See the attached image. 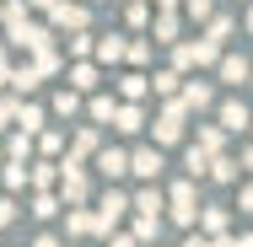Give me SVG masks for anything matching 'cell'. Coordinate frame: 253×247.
I'll return each instance as SVG.
<instances>
[{
  "instance_id": "obj_39",
  "label": "cell",
  "mask_w": 253,
  "mask_h": 247,
  "mask_svg": "<svg viewBox=\"0 0 253 247\" xmlns=\"http://www.w3.org/2000/svg\"><path fill=\"white\" fill-rule=\"evenodd\" d=\"M27 22V5L22 0H5V27H22Z\"/></svg>"
},
{
  "instance_id": "obj_56",
  "label": "cell",
  "mask_w": 253,
  "mask_h": 247,
  "mask_svg": "<svg viewBox=\"0 0 253 247\" xmlns=\"http://www.w3.org/2000/svg\"><path fill=\"white\" fill-rule=\"evenodd\" d=\"M0 167H5V156H0Z\"/></svg>"
},
{
  "instance_id": "obj_21",
  "label": "cell",
  "mask_w": 253,
  "mask_h": 247,
  "mask_svg": "<svg viewBox=\"0 0 253 247\" xmlns=\"http://www.w3.org/2000/svg\"><path fill=\"white\" fill-rule=\"evenodd\" d=\"M70 237H97V215H92L86 204L70 210Z\"/></svg>"
},
{
  "instance_id": "obj_38",
  "label": "cell",
  "mask_w": 253,
  "mask_h": 247,
  "mask_svg": "<svg viewBox=\"0 0 253 247\" xmlns=\"http://www.w3.org/2000/svg\"><path fill=\"white\" fill-rule=\"evenodd\" d=\"M183 167H189V177H200L205 167H210V156H205L200 145H189V156H183Z\"/></svg>"
},
{
  "instance_id": "obj_30",
  "label": "cell",
  "mask_w": 253,
  "mask_h": 247,
  "mask_svg": "<svg viewBox=\"0 0 253 247\" xmlns=\"http://www.w3.org/2000/svg\"><path fill=\"white\" fill-rule=\"evenodd\" d=\"M162 237V215H140L135 220V242H156Z\"/></svg>"
},
{
  "instance_id": "obj_7",
  "label": "cell",
  "mask_w": 253,
  "mask_h": 247,
  "mask_svg": "<svg viewBox=\"0 0 253 247\" xmlns=\"http://www.w3.org/2000/svg\"><path fill=\"white\" fill-rule=\"evenodd\" d=\"M54 27H65V33H86V5L81 0H54Z\"/></svg>"
},
{
  "instance_id": "obj_5",
  "label": "cell",
  "mask_w": 253,
  "mask_h": 247,
  "mask_svg": "<svg viewBox=\"0 0 253 247\" xmlns=\"http://www.w3.org/2000/svg\"><path fill=\"white\" fill-rule=\"evenodd\" d=\"M178 102H183L189 113H205V107H215V86L194 75V81H183V86H178Z\"/></svg>"
},
{
  "instance_id": "obj_3",
  "label": "cell",
  "mask_w": 253,
  "mask_h": 247,
  "mask_svg": "<svg viewBox=\"0 0 253 247\" xmlns=\"http://www.w3.org/2000/svg\"><path fill=\"white\" fill-rule=\"evenodd\" d=\"M167 210H172V220L178 226H200V194H194V183H172L167 188Z\"/></svg>"
},
{
  "instance_id": "obj_50",
  "label": "cell",
  "mask_w": 253,
  "mask_h": 247,
  "mask_svg": "<svg viewBox=\"0 0 253 247\" xmlns=\"http://www.w3.org/2000/svg\"><path fill=\"white\" fill-rule=\"evenodd\" d=\"M156 11H178V0H151Z\"/></svg>"
},
{
  "instance_id": "obj_25",
  "label": "cell",
  "mask_w": 253,
  "mask_h": 247,
  "mask_svg": "<svg viewBox=\"0 0 253 247\" xmlns=\"http://www.w3.org/2000/svg\"><path fill=\"white\" fill-rule=\"evenodd\" d=\"M102 59V65H119V59H124V38H113V33H108V38H97V49H92Z\"/></svg>"
},
{
  "instance_id": "obj_12",
  "label": "cell",
  "mask_w": 253,
  "mask_h": 247,
  "mask_svg": "<svg viewBox=\"0 0 253 247\" xmlns=\"http://www.w3.org/2000/svg\"><path fill=\"white\" fill-rule=\"evenodd\" d=\"M92 161H97V167H102V177H108V183H119V177H124V172H129V150H119V145H108V150H97V156H92Z\"/></svg>"
},
{
  "instance_id": "obj_44",
  "label": "cell",
  "mask_w": 253,
  "mask_h": 247,
  "mask_svg": "<svg viewBox=\"0 0 253 247\" xmlns=\"http://www.w3.org/2000/svg\"><path fill=\"white\" fill-rule=\"evenodd\" d=\"M16 107H22V102H0V129H5V124L16 118Z\"/></svg>"
},
{
  "instance_id": "obj_17",
  "label": "cell",
  "mask_w": 253,
  "mask_h": 247,
  "mask_svg": "<svg viewBox=\"0 0 253 247\" xmlns=\"http://www.w3.org/2000/svg\"><path fill=\"white\" fill-rule=\"evenodd\" d=\"M200 226H205V237H226L232 231V210L210 204V210H200Z\"/></svg>"
},
{
  "instance_id": "obj_13",
  "label": "cell",
  "mask_w": 253,
  "mask_h": 247,
  "mask_svg": "<svg viewBox=\"0 0 253 247\" xmlns=\"http://www.w3.org/2000/svg\"><path fill=\"white\" fill-rule=\"evenodd\" d=\"M151 38H156V43H167V49H172V43L183 38V22H178V11H156V27H151Z\"/></svg>"
},
{
  "instance_id": "obj_40",
  "label": "cell",
  "mask_w": 253,
  "mask_h": 247,
  "mask_svg": "<svg viewBox=\"0 0 253 247\" xmlns=\"http://www.w3.org/2000/svg\"><path fill=\"white\" fill-rule=\"evenodd\" d=\"M11 81H16V92H33V86H38V75H33V65H22V70H11Z\"/></svg>"
},
{
  "instance_id": "obj_10",
  "label": "cell",
  "mask_w": 253,
  "mask_h": 247,
  "mask_svg": "<svg viewBox=\"0 0 253 247\" xmlns=\"http://www.w3.org/2000/svg\"><path fill=\"white\" fill-rule=\"evenodd\" d=\"M11 38H16L22 49H33V54L54 49V33H49V27H38V22H22V27H11Z\"/></svg>"
},
{
  "instance_id": "obj_33",
  "label": "cell",
  "mask_w": 253,
  "mask_h": 247,
  "mask_svg": "<svg viewBox=\"0 0 253 247\" xmlns=\"http://www.w3.org/2000/svg\"><path fill=\"white\" fill-rule=\"evenodd\" d=\"M33 215H38V220H54V215H59V199H54V194H38V199H33Z\"/></svg>"
},
{
  "instance_id": "obj_28",
  "label": "cell",
  "mask_w": 253,
  "mask_h": 247,
  "mask_svg": "<svg viewBox=\"0 0 253 247\" xmlns=\"http://www.w3.org/2000/svg\"><path fill=\"white\" fill-rule=\"evenodd\" d=\"M27 183H33V188H54V183H59V167H54V161H38V167L27 172Z\"/></svg>"
},
{
  "instance_id": "obj_43",
  "label": "cell",
  "mask_w": 253,
  "mask_h": 247,
  "mask_svg": "<svg viewBox=\"0 0 253 247\" xmlns=\"http://www.w3.org/2000/svg\"><path fill=\"white\" fill-rule=\"evenodd\" d=\"M11 220H16V204H11V199H0V226H11Z\"/></svg>"
},
{
  "instance_id": "obj_27",
  "label": "cell",
  "mask_w": 253,
  "mask_h": 247,
  "mask_svg": "<svg viewBox=\"0 0 253 247\" xmlns=\"http://www.w3.org/2000/svg\"><path fill=\"white\" fill-rule=\"evenodd\" d=\"M16 124H22V135L43 129V107H38V102H22V107H16Z\"/></svg>"
},
{
  "instance_id": "obj_54",
  "label": "cell",
  "mask_w": 253,
  "mask_h": 247,
  "mask_svg": "<svg viewBox=\"0 0 253 247\" xmlns=\"http://www.w3.org/2000/svg\"><path fill=\"white\" fill-rule=\"evenodd\" d=\"M248 33H253V11H248Z\"/></svg>"
},
{
  "instance_id": "obj_46",
  "label": "cell",
  "mask_w": 253,
  "mask_h": 247,
  "mask_svg": "<svg viewBox=\"0 0 253 247\" xmlns=\"http://www.w3.org/2000/svg\"><path fill=\"white\" fill-rule=\"evenodd\" d=\"M237 167H243V172H253V145L243 150V156H237Z\"/></svg>"
},
{
  "instance_id": "obj_51",
  "label": "cell",
  "mask_w": 253,
  "mask_h": 247,
  "mask_svg": "<svg viewBox=\"0 0 253 247\" xmlns=\"http://www.w3.org/2000/svg\"><path fill=\"white\" fill-rule=\"evenodd\" d=\"M237 247H253V231H243V237H237Z\"/></svg>"
},
{
  "instance_id": "obj_37",
  "label": "cell",
  "mask_w": 253,
  "mask_h": 247,
  "mask_svg": "<svg viewBox=\"0 0 253 247\" xmlns=\"http://www.w3.org/2000/svg\"><path fill=\"white\" fill-rule=\"evenodd\" d=\"M183 11H189L194 22H210V16H215V0H183Z\"/></svg>"
},
{
  "instance_id": "obj_6",
  "label": "cell",
  "mask_w": 253,
  "mask_h": 247,
  "mask_svg": "<svg viewBox=\"0 0 253 247\" xmlns=\"http://www.w3.org/2000/svg\"><path fill=\"white\" fill-rule=\"evenodd\" d=\"M129 172H135V177H146V183H156V177H162V145L129 150Z\"/></svg>"
},
{
  "instance_id": "obj_9",
  "label": "cell",
  "mask_w": 253,
  "mask_h": 247,
  "mask_svg": "<svg viewBox=\"0 0 253 247\" xmlns=\"http://www.w3.org/2000/svg\"><path fill=\"white\" fill-rule=\"evenodd\" d=\"M248 59H243V54H226L221 49V59H215V75H221V81H226V86H248Z\"/></svg>"
},
{
  "instance_id": "obj_45",
  "label": "cell",
  "mask_w": 253,
  "mask_h": 247,
  "mask_svg": "<svg viewBox=\"0 0 253 247\" xmlns=\"http://www.w3.org/2000/svg\"><path fill=\"white\" fill-rule=\"evenodd\" d=\"M237 210H243V215H253V183L243 188V199H237Z\"/></svg>"
},
{
  "instance_id": "obj_18",
  "label": "cell",
  "mask_w": 253,
  "mask_h": 247,
  "mask_svg": "<svg viewBox=\"0 0 253 247\" xmlns=\"http://www.w3.org/2000/svg\"><path fill=\"white\" fill-rule=\"evenodd\" d=\"M205 172H210L215 183H237V177H243V167H237V156H226V150H221V156H210V167H205Z\"/></svg>"
},
{
  "instance_id": "obj_23",
  "label": "cell",
  "mask_w": 253,
  "mask_h": 247,
  "mask_svg": "<svg viewBox=\"0 0 253 247\" xmlns=\"http://www.w3.org/2000/svg\"><path fill=\"white\" fill-rule=\"evenodd\" d=\"M113 107H119V102L108 97V92H92V102H86V113H92V124H113Z\"/></svg>"
},
{
  "instance_id": "obj_48",
  "label": "cell",
  "mask_w": 253,
  "mask_h": 247,
  "mask_svg": "<svg viewBox=\"0 0 253 247\" xmlns=\"http://www.w3.org/2000/svg\"><path fill=\"white\" fill-rule=\"evenodd\" d=\"M210 247H237V237H210Z\"/></svg>"
},
{
  "instance_id": "obj_4",
  "label": "cell",
  "mask_w": 253,
  "mask_h": 247,
  "mask_svg": "<svg viewBox=\"0 0 253 247\" xmlns=\"http://www.w3.org/2000/svg\"><path fill=\"white\" fill-rule=\"evenodd\" d=\"M129 215V194H119V188H108L102 194V204H97V231H108L113 237V226Z\"/></svg>"
},
{
  "instance_id": "obj_16",
  "label": "cell",
  "mask_w": 253,
  "mask_h": 247,
  "mask_svg": "<svg viewBox=\"0 0 253 247\" xmlns=\"http://www.w3.org/2000/svg\"><path fill=\"white\" fill-rule=\"evenodd\" d=\"M129 210H135V215H156V210H167V194H162L156 183H146L140 194L129 199Z\"/></svg>"
},
{
  "instance_id": "obj_15",
  "label": "cell",
  "mask_w": 253,
  "mask_h": 247,
  "mask_svg": "<svg viewBox=\"0 0 253 247\" xmlns=\"http://www.w3.org/2000/svg\"><path fill=\"white\" fill-rule=\"evenodd\" d=\"M140 97H151V75H140V70L119 75V102H140Z\"/></svg>"
},
{
  "instance_id": "obj_36",
  "label": "cell",
  "mask_w": 253,
  "mask_h": 247,
  "mask_svg": "<svg viewBox=\"0 0 253 247\" xmlns=\"http://www.w3.org/2000/svg\"><path fill=\"white\" fill-rule=\"evenodd\" d=\"M92 49H97V38H92V33H70V54H76V59H86Z\"/></svg>"
},
{
  "instance_id": "obj_11",
  "label": "cell",
  "mask_w": 253,
  "mask_h": 247,
  "mask_svg": "<svg viewBox=\"0 0 253 247\" xmlns=\"http://www.w3.org/2000/svg\"><path fill=\"white\" fill-rule=\"evenodd\" d=\"M113 129H119V135H140V129H146V107H140V102H119V107H113Z\"/></svg>"
},
{
  "instance_id": "obj_47",
  "label": "cell",
  "mask_w": 253,
  "mask_h": 247,
  "mask_svg": "<svg viewBox=\"0 0 253 247\" xmlns=\"http://www.w3.org/2000/svg\"><path fill=\"white\" fill-rule=\"evenodd\" d=\"M33 247H59V237H54V231H43V237H38Z\"/></svg>"
},
{
  "instance_id": "obj_57",
  "label": "cell",
  "mask_w": 253,
  "mask_h": 247,
  "mask_svg": "<svg viewBox=\"0 0 253 247\" xmlns=\"http://www.w3.org/2000/svg\"><path fill=\"white\" fill-rule=\"evenodd\" d=\"M146 5H151V0H146Z\"/></svg>"
},
{
  "instance_id": "obj_31",
  "label": "cell",
  "mask_w": 253,
  "mask_h": 247,
  "mask_svg": "<svg viewBox=\"0 0 253 247\" xmlns=\"http://www.w3.org/2000/svg\"><path fill=\"white\" fill-rule=\"evenodd\" d=\"M54 113H65V118H76V113H81V92H70V86H65V92L54 97Z\"/></svg>"
},
{
  "instance_id": "obj_19",
  "label": "cell",
  "mask_w": 253,
  "mask_h": 247,
  "mask_svg": "<svg viewBox=\"0 0 253 247\" xmlns=\"http://www.w3.org/2000/svg\"><path fill=\"white\" fill-rule=\"evenodd\" d=\"M102 150V140H97V129H92V124H86V129H76V140H70V156H76V161H86V156H97Z\"/></svg>"
},
{
  "instance_id": "obj_42",
  "label": "cell",
  "mask_w": 253,
  "mask_h": 247,
  "mask_svg": "<svg viewBox=\"0 0 253 247\" xmlns=\"http://www.w3.org/2000/svg\"><path fill=\"white\" fill-rule=\"evenodd\" d=\"M5 156H11V161H22V156H27V135H16V140L5 145Z\"/></svg>"
},
{
  "instance_id": "obj_8",
  "label": "cell",
  "mask_w": 253,
  "mask_h": 247,
  "mask_svg": "<svg viewBox=\"0 0 253 247\" xmlns=\"http://www.w3.org/2000/svg\"><path fill=\"white\" fill-rule=\"evenodd\" d=\"M221 129H226V135L253 129V113H248V102H243V97H226V102H221Z\"/></svg>"
},
{
  "instance_id": "obj_20",
  "label": "cell",
  "mask_w": 253,
  "mask_h": 247,
  "mask_svg": "<svg viewBox=\"0 0 253 247\" xmlns=\"http://www.w3.org/2000/svg\"><path fill=\"white\" fill-rule=\"evenodd\" d=\"M194 145H200L205 156H221V150H226V129H221V124H200V140H194Z\"/></svg>"
},
{
  "instance_id": "obj_41",
  "label": "cell",
  "mask_w": 253,
  "mask_h": 247,
  "mask_svg": "<svg viewBox=\"0 0 253 247\" xmlns=\"http://www.w3.org/2000/svg\"><path fill=\"white\" fill-rule=\"evenodd\" d=\"M146 16H151V5L146 0H129V27H146Z\"/></svg>"
},
{
  "instance_id": "obj_32",
  "label": "cell",
  "mask_w": 253,
  "mask_h": 247,
  "mask_svg": "<svg viewBox=\"0 0 253 247\" xmlns=\"http://www.w3.org/2000/svg\"><path fill=\"white\" fill-rule=\"evenodd\" d=\"M124 59H129V65H146V59H151V43H146V38H129V43H124Z\"/></svg>"
},
{
  "instance_id": "obj_24",
  "label": "cell",
  "mask_w": 253,
  "mask_h": 247,
  "mask_svg": "<svg viewBox=\"0 0 253 247\" xmlns=\"http://www.w3.org/2000/svg\"><path fill=\"white\" fill-rule=\"evenodd\" d=\"M178 86H183L178 70H156V75H151V92H156V97H178Z\"/></svg>"
},
{
  "instance_id": "obj_53",
  "label": "cell",
  "mask_w": 253,
  "mask_h": 247,
  "mask_svg": "<svg viewBox=\"0 0 253 247\" xmlns=\"http://www.w3.org/2000/svg\"><path fill=\"white\" fill-rule=\"evenodd\" d=\"M33 5H38V11H54V0H33Z\"/></svg>"
},
{
  "instance_id": "obj_52",
  "label": "cell",
  "mask_w": 253,
  "mask_h": 247,
  "mask_svg": "<svg viewBox=\"0 0 253 247\" xmlns=\"http://www.w3.org/2000/svg\"><path fill=\"white\" fill-rule=\"evenodd\" d=\"M5 75H11V65H5V54H0V81H5Z\"/></svg>"
},
{
  "instance_id": "obj_26",
  "label": "cell",
  "mask_w": 253,
  "mask_h": 247,
  "mask_svg": "<svg viewBox=\"0 0 253 247\" xmlns=\"http://www.w3.org/2000/svg\"><path fill=\"white\" fill-rule=\"evenodd\" d=\"M189 49H194V70H205V65H215V59H221V49H215L210 38H189Z\"/></svg>"
},
{
  "instance_id": "obj_29",
  "label": "cell",
  "mask_w": 253,
  "mask_h": 247,
  "mask_svg": "<svg viewBox=\"0 0 253 247\" xmlns=\"http://www.w3.org/2000/svg\"><path fill=\"white\" fill-rule=\"evenodd\" d=\"M172 70H178V75H189V70H194V49H189V38H178V43H172Z\"/></svg>"
},
{
  "instance_id": "obj_34",
  "label": "cell",
  "mask_w": 253,
  "mask_h": 247,
  "mask_svg": "<svg viewBox=\"0 0 253 247\" xmlns=\"http://www.w3.org/2000/svg\"><path fill=\"white\" fill-rule=\"evenodd\" d=\"M38 150H43V156H59V150H65V135H59V129H43V135H38Z\"/></svg>"
},
{
  "instance_id": "obj_14",
  "label": "cell",
  "mask_w": 253,
  "mask_h": 247,
  "mask_svg": "<svg viewBox=\"0 0 253 247\" xmlns=\"http://www.w3.org/2000/svg\"><path fill=\"white\" fill-rule=\"evenodd\" d=\"M97 86H102L97 65H86V59H76V65H70V92H81V97H86V92H97Z\"/></svg>"
},
{
  "instance_id": "obj_35",
  "label": "cell",
  "mask_w": 253,
  "mask_h": 247,
  "mask_svg": "<svg viewBox=\"0 0 253 247\" xmlns=\"http://www.w3.org/2000/svg\"><path fill=\"white\" fill-rule=\"evenodd\" d=\"M5 188H11V194L27 188V167H22V161H5Z\"/></svg>"
},
{
  "instance_id": "obj_22",
  "label": "cell",
  "mask_w": 253,
  "mask_h": 247,
  "mask_svg": "<svg viewBox=\"0 0 253 247\" xmlns=\"http://www.w3.org/2000/svg\"><path fill=\"white\" fill-rule=\"evenodd\" d=\"M200 38H210L215 49H226V43H232V16H210V22H205V33H200Z\"/></svg>"
},
{
  "instance_id": "obj_55",
  "label": "cell",
  "mask_w": 253,
  "mask_h": 247,
  "mask_svg": "<svg viewBox=\"0 0 253 247\" xmlns=\"http://www.w3.org/2000/svg\"><path fill=\"white\" fill-rule=\"evenodd\" d=\"M248 92H253V70H248Z\"/></svg>"
},
{
  "instance_id": "obj_49",
  "label": "cell",
  "mask_w": 253,
  "mask_h": 247,
  "mask_svg": "<svg viewBox=\"0 0 253 247\" xmlns=\"http://www.w3.org/2000/svg\"><path fill=\"white\" fill-rule=\"evenodd\" d=\"M108 247H140V242H135V237H113Z\"/></svg>"
},
{
  "instance_id": "obj_2",
  "label": "cell",
  "mask_w": 253,
  "mask_h": 247,
  "mask_svg": "<svg viewBox=\"0 0 253 247\" xmlns=\"http://www.w3.org/2000/svg\"><path fill=\"white\" fill-rule=\"evenodd\" d=\"M59 199H65L70 210L92 199V183H86V161H76V156H65V161H59Z\"/></svg>"
},
{
  "instance_id": "obj_1",
  "label": "cell",
  "mask_w": 253,
  "mask_h": 247,
  "mask_svg": "<svg viewBox=\"0 0 253 247\" xmlns=\"http://www.w3.org/2000/svg\"><path fill=\"white\" fill-rule=\"evenodd\" d=\"M183 124H189V107H183L178 97H162V113H156L151 140L156 145H178V140H183Z\"/></svg>"
}]
</instances>
